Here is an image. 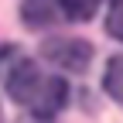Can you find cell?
<instances>
[{
    "label": "cell",
    "instance_id": "cell-4",
    "mask_svg": "<svg viewBox=\"0 0 123 123\" xmlns=\"http://www.w3.org/2000/svg\"><path fill=\"white\" fill-rule=\"evenodd\" d=\"M103 89L110 92V96L123 106V55L110 58V65H106V75H103Z\"/></svg>",
    "mask_w": 123,
    "mask_h": 123
},
{
    "label": "cell",
    "instance_id": "cell-6",
    "mask_svg": "<svg viewBox=\"0 0 123 123\" xmlns=\"http://www.w3.org/2000/svg\"><path fill=\"white\" fill-rule=\"evenodd\" d=\"M106 31L123 41V0H110V14H106Z\"/></svg>",
    "mask_w": 123,
    "mask_h": 123
},
{
    "label": "cell",
    "instance_id": "cell-5",
    "mask_svg": "<svg viewBox=\"0 0 123 123\" xmlns=\"http://www.w3.org/2000/svg\"><path fill=\"white\" fill-rule=\"evenodd\" d=\"M55 4H58V14H65L68 21H89L99 0H55Z\"/></svg>",
    "mask_w": 123,
    "mask_h": 123
},
{
    "label": "cell",
    "instance_id": "cell-1",
    "mask_svg": "<svg viewBox=\"0 0 123 123\" xmlns=\"http://www.w3.org/2000/svg\"><path fill=\"white\" fill-rule=\"evenodd\" d=\"M7 92L38 120H51L68 103V86L62 75H44L31 58H17L7 68Z\"/></svg>",
    "mask_w": 123,
    "mask_h": 123
},
{
    "label": "cell",
    "instance_id": "cell-2",
    "mask_svg": "<svg viewBox=\"0 0 123 123\" xmlns=\"http://www.w3.org/2000/svg\"><path fill=\"white\" fill-rule=\"evenodd\" d=\"M92 44L86 38H48L41 44V58L62 72H86L92 62Z\"/></svg>",
    "mask_w": 123,
    "mask_h": 123
},
{
    "label": "cell",
    "instance_id": "cell-3",
    "mask_svg": "<svg viewBox=\"0 0 123 123\" xmlns=\"http://www.w3.org/2000/svg\"><path fill=\"white\" fill-rule=\"evenodd\" d=\"M21 17H24L27 27H48V24L58 21V4L55 0H24Z\"/></svg>",
    "mask_w": 123,
    "mask_h": 123
}]
</instances>
